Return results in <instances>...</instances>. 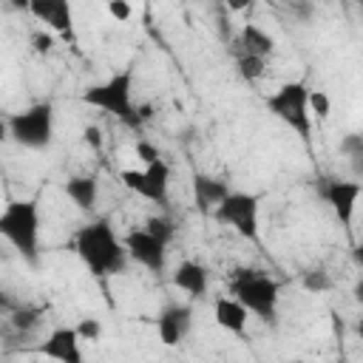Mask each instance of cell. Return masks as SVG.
<instances>
[{
    "label": "cell",
    "mask_w": 363,
    "mask_h": 363,
    "mask_svg": "<svg viewBox=\"0 0 363 363\" xmlns=\"http://www.w3.org/2000/svg\"><path fill=\"white\" fill-rule=\"evenodd\" d=\"M31 48H34L37 54H48V51L54 48L51 31H37V34H31Z\"/></svg>",
    "instance_id": "obj_27"
},
{
    "label": "cell",
    "mask_w": 363,
    "mask_h": 363,
    "mask_svg": "<svg viewBox=\"0 0 363 363\" xmlns=\"http://www.w3.org/2000/svg\"><path fill=\"white\" fill-rule=\"evenodd\" d=\"M173 286H179L182 292H187L190 298H201L207 295V286H210V269L193 258H184L182 264H176L173 269Z\"/></svg>",
    "instance_id": "obj_14"
},
{
    "label": "cell",
    "mask_w": 363,
    "mask_h": 363,
    "mask_svg": "<svg viewBox=\"0 0 363 363\" xmlns=\"http://www.w3.org/2000/svg\"><path fill=\"white\" fill-rule=\"evenodd\" d=\"M238 74L244 77V79H250V82H255V79H261L264 74H267V60H261V57H250V54H238Z\"/></svg>",
    "instance_id": "obj_21"
},
{
    "label": "cell",
    "mask_w": 363,
    "mask_h": 363,
    "mask_svg": "<svg viewBox=\"0 0 363 363\" xmlns=\"http://www.w3.org/2000/svg\"><path fill=\"white\" fill-rule=\"evenodd\" d=\"M218 224L233 227L241 238L258 241V216H261V199L255 193L244 190H230L210 213Z\"/></svg>",
    "instance_id": "obj_7"
},
{
    "label": "cell",
    "mask_w": 363,
    "mask_h": 363,
    "mask_svg": "<svg viewBox=\"0 0 363 363\" xmlns=\"http://www.w3.org/2000/svg\"><path fill=\"white\" fill-rule=\"evenodd\" d=\"M303 286H306L309 292H326V289L332 286V278H329L323 269H312V272L303 275Z\"/></svg>",
    "instance_id": "obj_25"
},
{
    "label": "cell",
    "mask_w": 363,
    "mask_h": 363,
    "mask_svg": "<svg viewBox=\"0 0 363 363\" xmlns=\"http://www.w3.org/2000/svg\"><path fill=\"white\" fill-rule=\"evenodd\" d=\"M40 315H43L40 306H14L11 309V326L20 332H28L40 323Z\"/></svg>",
    "instance_id": "obj_20"
},
{
    "label": "cell",
    "mask_w": 363,
    "mask_h": 363,
    "mask_svg": "<svg viewBox=\"0 0 363 363\" xmlns=\"http://www.w3.org/2000/svg\"><path fill=\"white\" fill-rule=\"evenodd\" d=\"M213 320L218 329H224L230 335H244L247 323H250V312L233 295H221L213 301Z\"/></svg>",
    "instance_id": "obj_16"
},
{
    "label": "cell",
    "mask_w": 363,
    "mask_h": 363,
    "mask_svg": "<svg viewBox=\"0 0 363 363\" xmlns=\"http://www.w3.org/2000/svg\"><path fill=\"white\" fill-rule=\"evenodd\" d=\"M0 238H6L11 250L34 267L40 261V201L37 199L6 201V207L0 210Z\"/></svg>",
    "instance_id": "obj_2"
},
{
    "label": "cell",
    "mask_w": 363,
    "mask_h": 363,
    "mask_svg": "<svg viewBox=\"0 0 363 363\" xmlns=\"http://www.w3.org/2000/svg\"><path fill=\"white\" fill-rule=\"evenodd\" d=\"M74 252L96 281H108L128 269V250L108 216L91 218L74 233Z\"/></svg>",
    "instance_id": "obj_1"
},
{
    "label": "cell",
    "mask_w": 363,
    "mask_h": 363,
    "mask_svg": "<svg viewBox=\"0 0 363 363\" xmlns=\"http://www.w3.org/2000/svg\"><path fill=\"white\" fill-rule=\"evenodd\" d=\"M360 182H346V179H329L323 184V199L326 204L332 207V213L337 216L340 224H352L354 221V210H357V201H360Z\"/></svg>",
    "instance_id": "obj_11"
},
{
    "label": "cell",
    "mask_w": 363,
    "mask_h": 363,
    "mask_svg": "<svg viewBox=\"0 0 363 363\" xmlns=\"http://www.w3.org/2000/svg\"><path fill=\"white\" fill-rule=\"evenodd\" d=\"M133 68H122L116 74H111L108 79L96 82V85H88L82 91V102L96 108V111H105L108 116L119 119L125 128H139L142 119H139V102H133Z\"/></svg>",
    "instance_id": "obj_3"
},
{
    "label": "cell",
    "mask_w": 363,
    "mask_h": 363,
    "mask_svg": "<svg viewBox=\"0 0 363 363\" xmlns=\"http://www.w3.org/2000/svg\"><path fill=\"white\" fill-rule=\"evenodd\" d=\"M28 14L43 23L48 31L62 34V37H74V9L71 0H31Z\"/></svg>",
    "instance_id": "obj_12"
},
{
    "label": "cell",
    "mask_w": 363,
    "mask_h": 363,
    "mask_svg": "<svg viewBox=\"0 0 363 363\" xmlns=\"http://www.w3.org/2000/svg\"><path fill=\"white\" fill-rule=\"evenodd\" d=\"M14 306H17V303L11 301V295H9L6 289H0V312H11Z\"/></svg>",
    "instance_id": "obj_30"
},
{
    "label": "cell",
    "mask_w": 363,
    "mask_h": 363,
    "mask_svg": "<svg viewBox=\"0 0 363 363\" xmlns=\"http://www.w3.org/2000/svg\"><path fill=\"white\" fill-rule=\"evenodd\" d=\"M193 329V306L190 303H164L156 318V335L164 346H179Z\"/></svg>",
    "instance_id": "obj_10"
},
{
    "label": "cell",
    "mask_w": 363,
    "mask_h": 363,
    "mask_svg": "<svg viewBox=\"0 0 363 363\" xmlns=\"http://www.w3.org/2000/svg\"><path fill=\"white\" fill-rule=\"evenodd\" d=\"M230 295L258 320L275 323L278 318V301H281V284L258 269H235L230 275Z\"/></svg>",
    "instance_id": "obj_4"
},
{
    "label": "cell",
    "mask_w": 363,
    "mask_h": 363,
    "mask_svg": "<svg viewBox=\"0 0 363 363\" xmlns=\"http://www.w3.org/2000/svg\"><path fill=\"white\" fill-rule=\"evenodd\" d=\"M119 179H122V184L130 193L142 196L145 201H153L159 207H167L170 204V179H173V170H170V164L162 156L153 159V162H147L139 170L136 167L122 170Z\"/></svg>",
    "instance_id": "obj_8"
},
{
    "label": "cell",
    "mask_w": 363,
    "mask_h": 363,
    "mask_svg": "<svg viewBox=\"0 0 363 363\" xmlns=\"http://www.w3.org/2000/svg\"><path fill=\"white\" fill-rule=\"evenodd\" d=\"M122 244H125L128 258L133 264L145 267L153 275H162L164 272V267H167V244L159 241L153 233H147L145 227H136V230H130L122 238Z\"/></svg>",
    "instance_id": "obj_9"
},
{
    "label": "cell",
    "mask_w": 363,
    "mask_h": 363,
    "mask_svg": "<svg viewBox=\"0 0 363 363\" xmlns=\"http://www.w3.org/2000/svg\"><path fill=\"white\" fill-rule=\"evenodd\" d=\"M340 150L352 159V164L360 170V159H363V139L357 136V133H349L343 142H340Z\"/></svg>",
    "instance_id": "obj_23"
},
{
    "label": "cell",
    "mask_w": 363,
    "mask_h": 363,
    "mask_svg": "<svg viewBox=\"0 0 363 363\" xmlns=\"http://www.w3.org/2000/svg\"><path fill=\"white\" fill-rule=\"evenodd\" d=\"M82 142H85L88 147L99 150V147H102V130H99L96 125H85V128H82Z\"/></svg>",
    "instance_id": "obj_29"
},
{
    "label": "cell",
    "mask_w": 363,
    "mask_h": 363,
    "mask_svg": "<svg viewBox=\"0 0 363 363\" xmlns=\"http://www.w3.org/2000/svg\"><path fill=\"white\" fill-rule=\"evenodd\" d=\"M108 14L119 23H128L130 20V3L128 0H108Z\"/></svg>",
    "instance_id": "obj_26"
},
{
    "label": "cell",
    "mask_w": 363,
    "mask_h": 363,
    "mask_svg": "<svg viewBox=\"0 0 363 363\" xmlns=\"http://www.w3.org/2000/svg\"><path fill=\"white\" fill-rule=\"evenodd\" d=\"M40 354L60 360V363H82V349H79V335L74 326H57L40 346Z\"/></svg>",
    "instance_id": "obj_13"
},
{
    "label": "cell",
    "mask_w": 363,
    "mask_h": 363,
    "mask_svg": "<svg viewBox=\"0 0 363 363\" xmlns=\"http://www.w3.org/2000/svg\"><path fill=\"white\" fill-rule=\"evenodd\" d=\"M9 139V119H0V142Z\"/></svg>",
    "instance_id": "obj_33"
},
{
    "label": "cell",
    "mask_w": 363,
    "mask_h": 363,
    "mask_svg": "<svg viewBox=\"0 0 363 363\" xmlns=\"http://www.w3.org/2000/svg\"><path fill=\"white\" fill-rule=\"evenodd\" d=\"M62 190H65V196L71 199V204L79 213H94L96 210V201H99V179L94 173H79V176L65 179Z\"/></svg>",
    "instance_id": "obj_15"
},
{
    "label": "cell",
    "mask_w": 363,
    "mask_h": 363,
    "mask_svg": "<svg viewBox=\"0 0 363 363\" xmlns=\"http://www.w3.org/2000/svg\"><path fill=\"white\" fill-rule=\"evenodd\" d=\"M145 230L147 233H153L159 241H164L167 247H170V241H173V235H176V224L167 218V216H147L145 218Z\"/></svg>",
    "instance_id": "obj_19"
},
{
    "label": "cell",
    "mask_w": 363,
    "mask_h": 363,
    "mask_svg": "<svg viewBox=\"0 0 363 363\" xmlns=\"http://www.w3.org/2000/svg\"><path fill=\"white\" fill-rule=\"evenodd\" d=\"M9 139H14L20 147L43 150L54 142V105L51 102H34L17 113L9 116Z\"/></svg>",
    "instance_id": "obj_5"
},
{
    "label": "cell",
    "mask_w": 363,
    "mask_h": 363,
    "mask_svg": "<svg viewBox=\"0 0 363 363\" xmlns=\"http://www.w3.org/2000/svg\"><path fill=\"white\" fill-rule=\"evenodd\" d=\"M74 329H77L79 340H99V337H102V323H99V318H82Z\"/></svg>",
    "instance_id": "obj_24"
},
{
    "label": "cell",
    "mask_w": 363,
    "mask_h": 363,
    "mask_svg": "<svg viewBox=\"0 0 363 363\" xmlns=\"http://www.w3.org/2000/svg\"><path fill=\"white\" fill-rule=\"evenodd\" d=\"M230 193V184L224 179H216V176H207V173H196L193 176V201H196V210L201 216L213 213V207Z\"/></svg>",
    "instance_id": "obj_17"
},
{
    "label": "cell",
    "mask_w": 363,
    "mask_h": 363,
    "mask_svg": "<svg viewBox=\"0 0 363 363\" xmlns=\"http://www.w3.org/2000/svg\"><path fill=\"white\" fill-rule=\"evenodd\" d=\"M238 45H241V54L261 57V60H269L272 51H275V40H272V34L264 31L258 23H244V26H241Z\"/></svg>",
    "instance_id": "obj_18"
},
{
    "label": "cell",
    "mask_w": 363,
    "mask_h": 363,
    "mask_svg": "<svg viewBox=\"0 0 363 363\" xmlns=\"http://www.w3.org/2000/svg\"><path fill=\"white\" fill-rule=\"evenodd\" d=\"M9 6H11L14 11H28V6H31V0H9Z\"/></svg>",
    "instance_id": "obj_32"
},
{
    "label": "cell",
    "mask_w": 363,
    "mask_h": 363,
    "mask_svg": "<svg viewBox=\"0 0 363 363\" xmlns=\"http://www.w3.org/2000/svg\"><path fill=\"white\" fill-rule=\"evenodd\" d=\"M227 3V9H233V11H247L250 6H252V0H224Z\"/></svg>",
    "instance_id": "obj_31"
},
{
    "label": "cell",
    "mask_w": 363,
    "mask_h": 363,
    "mask_svg": "<svg viewBox=\"0 0 363 363\" xmlns=\"http://www.w3.org/2000/svg\"><path fill=\"white\" fill-rule=\"evenodd\" d=\"M306 105H309V113H315L318 119H326L332 113V102H329L326 91H309Z\"/></svg>",
    "instance_id": "obj_22"
},
{
    "label": "cell",
    "mask_w": 363,
    "mask_h": 363,
    "mask_svg": "<svg viewBox=\"0 0 363 363\" xmlns=\"http://www.w3.org/2000/svg\"><path fill=\"white\" fill-rule=\"evenodd\" d=\"M306 96H309V88L301 79H289L275 94L267 96V111L278 116L286 128H292L301 139H309L312 133V113H309Z\"/></svg>",
    "instance_id": "obj_6"
},
{
    "label": "cell",
    "mask_w": 363,
    "mask_h": 363,
    "mask_svg": "<svg viewBox=\"0 0 363 363\" xmlns=\"http://www.w3.org/2000/svg\"><path fill=\"white\" fill-rule=\"evenodd\" d=\"M159 156H162V153H159V147H153L147 139H139V142H136V159H142L145 164H147V162H153V159H159Z\"/></svg>",
    "instance_id": "obj_28"
}]
</instances>
